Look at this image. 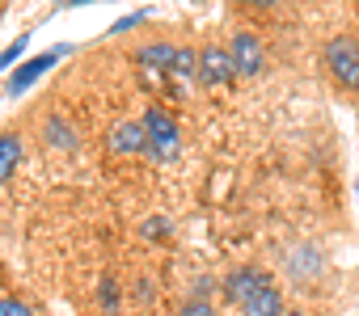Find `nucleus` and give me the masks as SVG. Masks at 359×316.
<instances>
[{
	"instance_id": "obj_9",
	"label": "nucleus",
	"mask_w": 359,
	"mask_h": 316,
	"mask_svg": "<svg viewBox=\"0 0 359 316\" xmlns=\"http://www.w3.org/2000/svg\"><path fill=\"white\" fill-rule=\"evenodd\" d=\"M18 165H22V139L9 131V135H0V186L13 178Z\"/></svg>"
},
{
	"instance_id": "obj_13",
	"label": "nucleus",
	"mask_w": 359,
	"mask_h": 316,
	"mask_svg": "<svg viewBox=\"0 0 359 316\" xmlns=\"http://www.w3.org/2000/svg\"><path fill=\"white\" fill-rule=\"evenodd\" d=\"M0 316H34L22 299H0Z\"/></svg>"
},
{
	"instance_id": "obj_12",
	"label": "nucleus",
	"mask_w": 359,
	"mask_h": 316,
	"mask_svg": "<svg viewBox=\"0 0 359 316\" xmlns=\"http://www.w3.org/2000/svg\"><path fill=\"white\" fill-rule=\"evenodd\" d=\"M47 143H55V148H72V131L64 127V122H47Z\"/></svg>"
},
{
	"instance_id": "obj_17",
	"label": "nucleus",
	"mask_w": 359,
	"mask_h": 316,
	"mask_svg": "<svg viewBox=\"0 0 359 316\" xmlns=\"http://www.w3.org/2000/svg\"><path fill=\"white\" fill-rule=\"evenodd\" d=\"M283 316H304V312H296V308H292V312H283Z\"/></svg>"
},
{
	"instance_id": "obj_4",
	"label": "nucleus",
	"mask_w": 359,
	"mask_h": 316,
	"mask_svg": "<svg viewBox=\"0 0 359 316\" xmlns=\"http://www.w3.org/2000/svg\"><path fill=\"white\" fill-rule=\"evenodd\" d=\"M229 55H233V68L241 72V76H258L262 72V43L254 38V34H237L233 38V47H229Z\"/></svg>"
},
{
	"instance_id": "obj_3",
	"label": "nucleus",
	"mask_w": 359,
	"mask_h": 316,
	"mask_svg": "<svg viewBox=\"0 0 359 316\" xmlns=\"http://www.w3.org/2000/svg\"><path fill=\"white\" fill-rule=\"evenodd\" d=\"M271 287V274H262V270H254V266H245V270H233L229 274V282H224V295L237 303V308H245L254 295H262Z\"/></svg>"
},
{
	"instance_id": "obj_5",
	"label": "nucleus",
	"mask_w": 359,
	"mask_h": 316,
	"mask_svg": "<svg viewBox=\"0 0 359 316\" xmlns=\"http://www.w3.org/2000/svg\"><path fill=\"white\" fill-rule=\"evenodd\" d=\"M233 72H237V68H233V55H229L224 47H203V51H199V80H203V85H224Z\"/></svg>"
},
{
	"instance_id": "obj_1",
	"label": "nucleus",
	"mask_w": 359,
	"mask_h": 316,
	"mask_svg": "<svg viewBox=\"0 0 359 316\" xmlns=\"http://www.w3.org/2000/svg\"><path fill=\"white\" fill-rule=\"evenodd\" d=\"M144 135H148V156H152V161H173V156L182 152L177 122H173L161 106H152V110L144 114Z\"/></svg>"
},
{
	"instance_id": "obj_14",
	"label": "nucleus",
	"mask_w": 359,
	"mask_h": 316,
	"mask_svg": "<svg viewBox=\"0 0 359 316\" xmlns=\"http://www.w3.org/2000/svg\"><path fill=\"white\" fill-rule=\"evenodd\" d=\"M22 51H26V38H18L13 47H5V51H0V68H9V64H13V59L22 55Z\"/></svg>"
},
{
	"instance_id": "obj_7",
	"label": "nucleus",
	"mask_w": 359,
	"mask_h": 316,
	"mask_svg": "<svg viewBox=\"0 0 359 316\" xmlns=\"http://www.w3.org/2000/svg\"><path fill=\"white\" fill-rule=\"evenodd\" d=\"M60 55H64V47H60V51H47V55H39V59H30V64H22V68L13 72V80H9V93H22L26 85H34V80H39V76H43Z\"/></svg>"
},
{
	"instance_id": "obj_10",
	"label": "nucleus",
	"mask_w": 359,
	"mask_h": 316,
	"mask_svg": "<svg viewBox=\"0 0 359 316\" xmlns=\"http://www.w3.org/2000/svg\"><path fill=\"white\" fill-rule=\"evenodd\" d=\"M241 312H245V316H283V299H279V291H275V287H266V291H262V295H254Z\"/></svg>"
},
{
	"instance_id": "obj_2",
	"label": "nucleus",
	"mask_w": 359,
	"mask_h": 316,
	"mask_svg": "<svg viewBox=\"0 0 359 316\" xmlns=\"http://www.w3.org/2000/svg\"><path fill=\"white\" fill-rule=\"evenodd\" d=\"M325 64H330V72H334L338 85H346V89L359 85V43L351 34H342V38H334L325 47Z\"/></svg>"
},
{
	"instance_id": "obj_8",
	"label": "nucleus",
	"mask_w": 359,
	"mask_h": 316,
	"mask_svg": "<svg viewBox=\"0 0 359 316\" xmlns=\"http://www.w3.org/2000/svg\"><path fill=\"white\" fill-rule=\"evenodd\" d=\"M173 55H177V47L152 43V47H144V51H140V64H144L148 72H161V76H169V72H173Z\"/></svg>"
},
{
	"instance_id": "obj_16",
	"label": "nucleus",
	"mask_w": 359,
	"mask_h": 316,
	"mask_svg": "<svg viewBox=\"0 0 359 316\" xmlns=\"http://www.w3.org/2000/svg\"><path fill=\"white\" fill-rule=\"evenodd\" d=\"M182 316H212V308L199 299V303H187V308H182Z\"/></svg>"
},
{
	"instance_id": "obj_6",
	"label": "nucleus",
	"mask_w": 359,
	"mask_h": 316,
	"mask_svg": "<svg viewBox=\"0 0 359 316\" xmlns=\"http://www.w3.org/2000/svg\"><path fill=\"white\" fill-rule=\"evenodd\" d=\"M110 152L118 156H135V152H148V135H144V122H114L110 127Z\"/></svg>"
},
{
	"instance_id": "obj_15",
	"label": "nucleus",
	"mask_w": 359,
	"mask_h": 316,
	"mask_svg": "<svg viewBox=\"0 0 359 316\" xmlns=\"http://www.w3.org/2000/svg\"><path fill=\"white\" fill-rule=\"evenodd\" d=\"M102 295H106V312H114V308H118V299H114V282H110V278L102 282Z\"/></svg>"
},
{
	"instance_id": "obj_11",
	"label": "nucleus",
	"mask_w": 359,
	"mask_h": 316,
	"mask_svg": "<svg viewBox=\"0 0 359 316\" xmlns=\"http://www.w3.org/2000/svg\"><path fill=\"white\" fill-rule=\"evenodd\" d=\"M169 76H182V80H195L199 76V59H195V51H187V47H177V55H173V72Z\"/></svg>"
}]
</instances>
